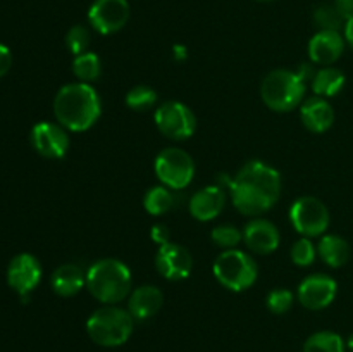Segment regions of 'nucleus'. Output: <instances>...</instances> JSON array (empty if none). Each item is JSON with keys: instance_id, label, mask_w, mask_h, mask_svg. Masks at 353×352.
<instances>
[{"instance_id": "2", "label": "nucleus", "mask_w": 353, "mask_h": 352, "mask_svg": "<svg viewBox=\"0 0 353 352\" xmlns=\"http://www.w3.org/2000/svg\"><path fill=\"white\" fill-rule=\"evenodd\" d=\"M102 113L99 93L88 83L62 86L54 100V114L59 123L71 131H85L97 123Z\"/></svg>"}, {"instance_id": "6", "label": "nucleus", "mask_w": 353, "mask_h": 352, "mask_svg": "<svg viewBox=\"0 0 353 352\" xmlns=\"http://www.w3.org/2000/svg\"><path fill=\"white\" fill-rule=\"evenodd\" d=\"M259 275L257 262L245 252L230 248L224 251L214 262V276L219 283L233 292L250 289Z\"/></svg>"}, {"instance_id": "22", "label": "nucleus", "mask_w": 353, "mask_h": 352, "mask_svg": "<svg viewBox=\"0 0 353 352\" xmlns=\"http://www.w3.org/2000/svg\"><path fill=\"white\" fill-rule=\"evenodd\" d=\"M345 86V75L336 68H323L314 75L312 90L319 97H334Z\"/></svg>"}, {"instance_id": "37", "label": "nucleus", "mask_w": 353, "mask_h": 352, "mask_svg": "<svg viewBox=\"0 0 353 352\" xmlns=\"http://www.w3.org/2000/svg\"><path fill=\"white\" fill-rule=\"evenodd\" d=\"M347 347H348V351L353 352V333L350 335V337H348V340H347Z\"/></svg>"}, {"instance_id": "11", "label": "nucleus", "mask_w": 353, "mask_h": 352, "mask_svg": "<svg viewBox=\"0 0 353 352\" xmlns=\"http://www.w3.org/2000/svg\"><path fill=\"white\" fill-rule=\"evenodd\" d=\"M41 280V266L31 254H17L7 268V283L23 299H28Z\"/></svg>"}, {"instance_id": "1", "label": "nucleus", "mask_w": 353, "mask_h": 352, "mask_svg": "<svg viewBox=\"0 0 353 352\" xmlns=\"http://www.w3.org/2000/svg\"><path fill=\"white\" fill-rule=\"evenodd\" d=\"M233 204L241 214L259 216L271 209L281 193V176L265 162L252 161L231 179Z\"/></svg>"}, {"instance_id": "10", "label": "nucleus", "mask_w": 353, "mask_h": 352, "mask_svg": "<svg viewBox=\"0 0 353 352\" xmlns=\"http://www.w3.org/2000/svg\"><path fill=\"white\" fill-rule=\"evenodd\" d=\"M130 19L128 0H95L88 10V21L99 33L112 35Z\"/></svg>"}, {"instance_id": "7", "label": "nucleus", "mask_w": 353, "mask_h": 352, "mask_svg": "<svg viewBox=\"0 0 353 352\" xmlns=\"http://www.w3.org/2000/svg\"><path fill=\"white\" fill-rule=\"evenodd\" d=\"M155 175L169 188H186L195 175V164H193L192 155L181 148H164L155 159Z\"/></svg>"}, {"instance_id": "35", "label": "nucleus", "mask_w": 353, "mask_h": 352, "mask_svg": "<svg viewBox=\"0 0 353 352\" xmlns=\"http://www.w3.org/2000/svg\"><path fill=\"white\" fill-rule=\"evenodd\" d=\"M345 38H347V41L350 43V47L353 48V17H352V19H348L347 23H345Z\"/></svg>"}, {"instance_id": "27", "label": "nucleus", "mask_w": 353, "mask_h": 352, "mask_svg": "<svg viewBox=\"0 0 353 352\" xmlns=\"http://www.w3.org/2000/svg\"><path fill=\"white\" fill-rule=\"evenodd\" d=\"M155 102H157V93H155V90L143 85L134 86L126 95L128 107H131L133 110H147L150 107H154Z\"/></svg>"}, {"instance_id": "29", "label": "nucleus", "mask_w": 353, "mask_h": 352, "mask_svg": "<svg viewBox=\"0 0 353 352\" xmlns=\"http://www.w3.org/2000/svg\"><path fill=\"white\" fill-rule=\"evenodd\" d=\"M212 242L219 247L230 251V248H234L241 242V231L238 228L230 226V224H223V226L214 228Z\"/></svg>"}, {"instance_id": "36", "label": "nucleus", "mask_w": 353, "mask_h": 352, "mask_svg": "<svg viewBox=\"0 0 353 352\" xmlns=\"http://www.w3.org/2000/svg\"><path fill=\"white\" fill-rule=\"evenodd\" d=\"M174 52H176V57H178V59L186 57V50H185V47H181V45L174 47Z\"/></svg>"}, {"instance_id": "28", "label": "nucleus", "mask_w": 353, "mask_h": 352, "mask_svg": "<svg viewBox=\"0 0 353 352\" xmlns=\"http://www.w3.org/2000/svg\"><path fill=\"white\" fill-rule=\"evenodd\" d=\"M90 40H92V35H90L88 28L83 26V24H76L65 35V45H68V48L74 55L85 54L90 45Z\"/></svg>"}, {"instance_id": "18", "label": "nucleus", "mask_w": 353, "mask_h": 352, "mask_svg": "<svg viewBox=\"0 0 353 352\" xmlns=\"http://www.w3.org/2000/svg\"><path fill=\"white\" fill-rule=\"evenodd\" d=\"M164 304V295L154 285H143L134 290L130 297L128 311L138 321H145L155 316Z\"/></svg>"}, {"instance_id": "38", "label": "nucleus", "mask_w": 353, "mask_h": 352, "mask_svg": "<svg viewBox=\"0 0 353 352\" xmlns=\"http://www.w3.org/2000/svg\"><path fill=\"white\" fill-rule=\"evenodd\" d=\"M257 2H274V0H257Z\"/></svg>"}, {"instance_id": "21", "label": "nucleus", "mask_w": 353, "mask_h": 352, "mask_svg": "<svg viewBox=\"0 0 353 352\" xmlns=\"http://www.w3.org/2000/svg\"><path fill=\"white\" fill-rule=\"evenodd\" d=\"M321 259L331 268H341L350 259V245L338 235H326L317 247Z\"/></svg>"}, {"instance_id": "19", "label": "nucleus", "mask_w": 353, "mask_h": 352, "mask_svg": "<svg viewBox=\"0 0 353 352\" xmlns=\"http://www.w3.org/2000/svg\"><path fill=\"white\" fill-rule=\"evenodd\" d=\"M302 121L307 130L314 133H324L334 121V110L323 97H312L302 106Z\"/></svg>"}, {"instance_id": "33", "label": "nucleus", "mask_w": 353, "mask_h": 352, "mask_svg": "<svg viewBox=\"0 0 353 352\" xmlns=\"http://www.w3.org/2000/svg\"><path fill=\"white\" fill-rule=\"evenodd\" d=\"M333 6L336 7V10L343 17L345 23L353 17V0H334Z\"/></svg>"}, {"instance_id": "15", "label": "nucleus", "mask_w": 353, "mask_h": 352, "mask_svg": "<svg viewBox=\"0 0 353 352\" xmlns=\"http://www.w3.org/2000/svg\"><path fill=\"white\" fill-rule=\"evenodd\" d=\"M345 50V40L340 31L321 30L309 41V55L312 62L330 66L341 57Z\"/></svg>"}, {"instance_id": "32", "label": "nucleus", "mask_w": 353, "mask_h": 352, "mask_svg": "<svg viewBox=\"0 0 353 352\" xmlns=\"http://www.w3.org/2000/svg\"><path fill=\"white\" fill-rule=\"evenodd\" d=\"M10 66H12V54H10L9 47L0 43V78L9 72Z\"/></svg>"}, {"instance_id": "12", "label": "nucleus", "mask_w": 353, "mask_h": 352, "mask_svg": "<svg viewBox=\"0 0 353 352\" xmlns=\"http://www.w3.org/2000/svg\"><path fill=\"white\" fill-rule=\"evenodd\" d=\"M192 254L183 245L171 244V242L161 245L157 255H155L157 271L164 278L172 280V282L188 278V275L192 273Z\"/></svg>"}, {"instance_id": "24", "label": "nucleus", "mask_w": 353, "mask_h": 352, "mask_svg": "<svg viewBox=\"0 0 353 352\" xmlns=\"http://www.w3.org/2000/svg\"><path fill=\"white\" fill-rule=\"evenodd\" d=\"M72 71H74L76 78L81 79L83 83L93 81L102 72V62H100L99 55L93 52H85L81 55H76L74 62H72Z\"/></svg>"}, {"instance_id": "14", "label": "nucleus", "mask_w": 353, "mask_h": 352, "mask_svg": "<svg viewBox=\"0 0 353 352\" xmlns=\"http://www.w3.org/2000/svg\"><path fill=\"white\" fill-rule=\"evenodd\" d=\"M338 285L331 276L312 275L303 280L299 286V300L303 307L312 311L324 309L334 300Z\"/></svg>"}, {"instance_id": "8", "label": "nucleus", "mask_w": 353, "mask_h": 352, "mask_svg": "<svg viewBox=\"0 0 353 352\" xmlns=\"http://www.w3.org/2000/svg\"><path fill=\"white\" fill-rule=\"evenodd\" d=\"M290 219L299 233L305 237H319L330 226V211L316 197H302L293 202Z\"/></svg>"}, {"instance_id": "16", "label": "nucleus", "mask_w": 353, "mask_h": 352, "mask_svg": "<svg viewBox=\"0 0 353 352\" xmlns=\"http://www.w3.org/2000/svg\"><path fill=\"white\" fill-rule=\"evenodd\" d=\"M243 240L257 254H271L279 247V231L271 221L252 219L245 226Z\"/></svg>"}, {"instance_id": "20", "label": "nucleus", "mask_w": 353, "mask_h": 352, "mask_svg": "<svg viewBox=\"0 0 353 352\" xmlns=\"http://www.w3.org/2000/svg\"><path fill=\"white\" fill-rule=\"evenodd\" d=\"M86 276L76 264H62L52 275V289L61 297H72L85 286Z\"/></svg>"}, {"instance_id": "23", "label": "nucleus", "mask_w": 353, "mask_h": 352, "mask_svg": "<svg viewBox=\"0 0 353 352\" xmlns=\"http://www.w3.org/2000/svg\"><path fill=\"white\" fill-rule=\"evenodd\" d=\"M345 342L334 331H317L307 338L303 352H345Z\"/></svg>"}, {"instance_id": "5", "label": "nucleus", "mask_w": 353, "mask_h": 352, "mask_svg": "<svg viewBox=\"0 0 353 352\" xmlns=\"http://www.w3.org/2000/svg\"><path fill=\"white\" fill-rule=\"evenodd\" d=\"M305 93V81L288 69H276L269 72L261 86V95L265 106L278 113L292 110L302 102Z\"/></svg>"}, {"instance_id": "9", "label": "nucleus", "mask_w": 353, "mask_h": 352, "mask_svg": "<svg viewBox=\"0 0 353 352\" xmlns=\"http://www.w3.org/2000/svg\"><path fill=\"white\" fill-rule=\"evenodd\" d=\"M159 131L172 140H186L195 133V114L181 102H165L155 110Z\"/></svg>"}, {"instance_id": "3", "label": "nucleus", "mask_w": 353, "mask_h": 352, "mask_svg": "<svg viewBox=\"0 0 353 352\" xmlns=\"http://www.w3.org/2000/svg\"><path fill=\"white\" fill-rule=\"evenodd\" d=\"M86 286L90 293L102 304L121 302L131 290V273L126 264L117 259H102L86 273Z\"/></svg>"}, {"instance_id": "13", "label": "nucleus", "mask_w": 353, "mask_h": 352, "mask_svg": "<svg viewBox=\"0 0 353 352\" xmlns=\"http://www.w3.org/2000/svg\"><path fill=\"white\" fill-rule=\"evenodd\" d=\"M31 144L40 155L47 159L64 157L69 148V138L64 128L54 123H38L31 130Z\"/></svg>"}, {"instance_id": "25", "label": "nucleus", "mask_w": 353, "mask_h": 352, "mask_svg": "<svg viewBox=\"0 0 353 352\" xmlns=\"http://www.w3.org/2000/svg\"><path fill=\"white\" fill-rule=\"evenodd\" d=\"M143 206L147 213L154 214V216H161V214L168 213L174 206V197L165 186H154V188L145 193Z\"/></svg>"}, {"instance_id": "26", "label": "nucleus", "mask_w": 353, "mask_h": 352, "mask_svg": "<svg viewBox=\"0 0 353 352\" xmlns=\"http://www.w3.org/2000/svg\"><path fill=\"white\" fill-rule=\"evenodd\" d=\"M314 21L321 30L327 31H340L341 26H345V19L340 16L333 3H323L317 7L314 12Z\"/></svg>"}, {"instance_id": "34", "label": "nucleus", "mask_w": 353, "mask_h": 352, "mask_svg": "<svg viewBox=\"0 0 353 352\" xmlns=\"http://www.w3.org/2000/svg\"><path fill=\"white\" fill-rule=\"evenodd\" d=\"M150 235H152V240L157 242V244L161 245L168 244L169 242V230L168 226H164V224H155V226L152 228Z\"/></svg>"}, {"instance_id": "30", "label": "nucleus", "mask_w": 353, "mask_h": 352, "mask_svg": "<svg viewBox=\"0 0 353 352\" xmlns=\"http://www.w3.org/2000/svg\"><path fill=\"white\" fill-rule=\"evenodd\" d=\"M292 259L299 266H310L316 259V247L309 238H300L292 247Z\"/></svg>"}, {"instance_id": "31", "label": "nucleus", "mask_w": 353, "mask_h": 352, "mask_svg": "<svg viewBox=\"0 0 353 352\" xmlns=\"http://www.w3.org/2000/svg\"><path fill=\"white\" fill-rule=\"evenodd\" d=\"M293 304V293L290 290L278 289L272 290L268 295V307L271 313L274 314H283L292 307Z\"/></svg>"}, {"instance_id": "17", "label": "nucleus", "mask_w": 353, "mask_h": 352, "mask_svg": "<svg viewBox=\"0 0 353 352\" xmlns=\"http://www.w3.org/2000/svg\"><path fill=\"white\" fill-rule=\"evenodd\" d=\"M226 204V195L221 186H207L199 190L190 200V213L199 221H210L219 216Z\"/></svg>"}, {"instance_id": "4", "label": "nucleus", "mask_w": 353, "mask_h": 352, "mask_svg": "<svg viewBox=\"0 0 353 352\" xmlns=\"http://www.w3.org/2000/svg\"><path fill=\"white\" fill-rule=\"evenodd\" d=\"M134 317L130 311L107 306L97 309L86 321V331L97 345L102 347H117L126 344L133 333Z\"/></svg>"}]
</instances>
